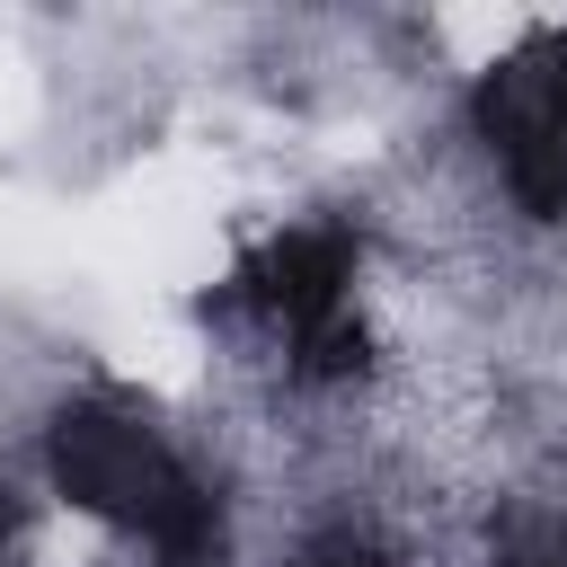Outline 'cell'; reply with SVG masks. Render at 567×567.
<instances>
[{
    "instance_id": "1",
    "label": "cell",
    "mask_w": 567,
    "mask_h": 567,
    "mask_svg": "<svg viewBox=\"0 0 567 567\" xmlns=\"http://www.w3.org/2000/svg\"><path fill=\"white\" fill-rule=\"evenodd\" d=\"M44 478L62 505L151 540L159 567H213L221 558V496L124 408L106 399H71L44 425Z\"/></svg>"
},
{
    "instance_id": "2",
    "label": "cell",
    "mask_w": 567,
    "mask_h": 567,
    "mask_svg": "<svg viewBox=\"0 0 567 567\" xmlns=\"http://www.w3.org/2000/svg\"><path fill=\"white\" fill-rule=\"evenodd\" d=\"M346 292H354V230H337V221H292L239 266V301L284 346H301L328 319H346Z\"/></svg>"
},
{
    "instance_id": "3",
    "label": "cell",
    "mask_w": 567,
    "mask_h": 567,
    "mask_svg": "<svg viewBox=\"0 0 567 567\" xmlns=\"http://www.w3.org/2000/svg\"><path fill=\"white\" fill-rule=\"evenodd\" d=\"M292 567H399V558H390L372 532H319V540H310Z\"/></svg>"
},
{
    "instance_id": "4",
    "label": "cell",
    "mask_w": 567,
    "mask_h": 567,
    "mask_svg": "<svg viewBox=\"0 0 567 567\" xmlns=\"http://www.w3.org/2000/svg\"><path fill=\"white\" fill-rule=\"evenodd\" d=\"M532 53H540V80H549V106H558V124H567V35H540Z\"/></svg>"
},
{
    "instance_id": "5",
    "label": "cell",
    "mask_w": 567,
    "mask_h": 567,
    "mask_svg": "<svg viewBox=\"0 0 567 567\" xmlns=\"http://www.w3.org/2000/svg\"><path fill=\"white\" fill-rule=\"evenodd\" d=\"M9 540H18V505H9V487H0V558H9Z\"/></svg>"
}]
</instances>
